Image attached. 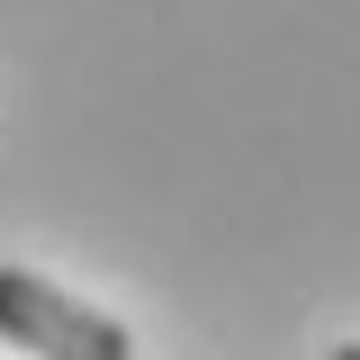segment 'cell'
Segmentation results:
<instances>
[{
    "label": "cell",
    "mask_w": 360,
    "mask_h": 360,
    "mask_svg": "<svg viewBox=\"0 0 360 360\" xmlns=\"http://www.w3.org/2000/svg\"><path fill=\"white\" fill-rule=\"evenodd\" d=\"M333 360H360V342H342V352H333Z\"/></svg>",
    "instance_id": "7a4b0ae2"
},
{
    "label": "cell",
    "mask_w": 360,
    "mask_h": 360,
    "mask_svg": "<svg viewBox=\"0 0 360 360\" xmlns=\"http://www.w3.org/2000/svg\"><path fill=\"white\" fill-rule=\"evenodd\" d=\"M0 342L27 360H135V333L117 315L82 307L37 270H0Z\"/></svg>",
    "instance_id": "6da1fadb"
}]
</instances>
